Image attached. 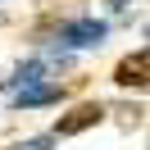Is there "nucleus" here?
<instances>
[{
	"label": "nucleus",
	"instance_id": "nucleus-4",
	"mask_svg": "<svg viewBox=\"0 0 150 150\" xmlns=\"http://www.w3.org/2000/svg\"><path fill=\"white\" fill-rule=\"evenodd\" d=\"M59 96H64V86H23L18 96H14V105H18V109H37V105H55Z\"/></svg>",
	"mask_w": 150,
	"mask_h": 150
},
{
	"label": "nucleus",
	"instance_id": "nucleus-7",
	"mask_svg": "<svg viewBox=\"0 0 150 150\" xmlns=\"http://www.w3.org/2000/svg\"><path fill=\"white\" fill-rule=\"evenodd\" d=\"M109 9H127V0H109Z\"/></svg>",
	"mask_w": 150,
	"mask_h": 150
},
{
	"label": "nucleus",
	"instance_id": "nucleus-5",
	"mask_svg": "<svg viewBox=\"0 0 150 150\" xmlns=\"http://www.w3.org/2000/svg\"><path fill=\"white\" fill-rule=\"evenodd\" d=\"M41 77H46V64H41V59H28V64H23L18 73L9 77V82H14V86H18V91H23V86H37Z\"/></svg>",
	"mask_w": 150,
	"mask_h": 150
},
{
	"label": "nucleus",
	"instance_id": "nucleus-2",
	"mask_svg": "<svg viewBox=\"0 0 150 150\" xmlns=\"http://www.w3.org/2000/svg\"><path fill=\"white\" fill-rule=\"evenodd\" d=\"M105 37H109V28H105L100 18H77V23L64 28V41H68V46H100Z\"/></svg>",
	"mask_w": 150,
	"mask_h": 150
},
{
	"label": "nucleus",
	"instance_id": "nucleus-6",
	"mask_svg": "<svg viewBox=\"0 0 150 150\" xmlns=\"http://www.w3.org/2000/svg\"><path fill=\"white\" fill-rule=\"evenodd\" d=\"M50 141L55 137H37V141H28V146H9V150H50Z\"/></svg>",
	"mask_w": 150,
	"mask_h": 150
},
{
	"label": "nucleus",
	"instance_id": "nucleus-3",
	"mask_svg": "<svg viewBox=\"0 0 150 150\" xmlns=\"http://www.w3.org/2000/svg\"><path fill=\"white\" fill-rule=\"evenodd\" d=\"M146 68H150V55L137 50V55H127L118 68H114V82L118 86H146Z\"/></svg>",
	"mask_w": 150,
	"mask_h": 150
},
{
	"label": "nucleus",
	"instance_id": "nucleus-1",
	"mask_svg": "<svg viewBox=\"0 0 150 150\" xmlns=\"http://www.w3.org/2000/svg\"><path fill=\"white\" fill-rule=\"evenodd\" d=\"M105 118V109L100 105H77L73 114H64L59 118V127H55V137H77V132H86V127H96V123Z\"/></svg>",
	"mask_w": 150,
	"mask_h": 150
}]
</instances>
